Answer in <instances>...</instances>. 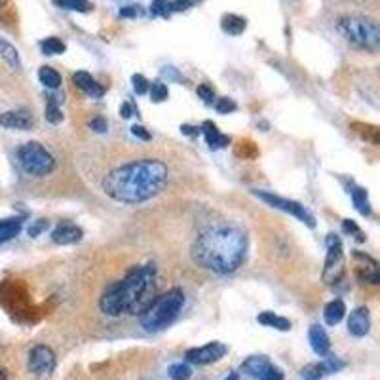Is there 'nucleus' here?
Masks as SVG:
<instances>
[{
	"instance_id": "obj_1",
	"label": "nucleus",
	"mask_w": 380,
	"mask_h": 380,
	"mask_svg": "<svg viewBox=\"0 0 380 380\" xmlns=\"http://www.w3.org/2000/svg\"><path fill=\"white\" fill-rule=\"evenodd\" d=\"M168 166L160 160L145 158L124 163L105 177L103 190L116 202L141 204L160 194L168 183Z\"/></svg>"
},
{
	"instance_id": "obj_2",
	"label": "nucleus",
	"mask_w": 380,
	"mask_h": 380,
	"mask_svg": "<svg viewBox=\"0 0 380 380\" xmlns=\"http://www.w3.org/2000/svg\"><path fill=\"white\" fill-rule=\"evenodd\" d=\"M247 255V236L234 224H211L200 232L192 244V258L205 270L231 274Z\"/></svg>"
},
{
	"instance_id": "obj_3",
	"label": "nucleus",
	"mask_w": 380,
	"mask_h": 380,
	"mask_svg": "<svg viewBox=\"0 0 380 380\" xmlns=\"http://www.w3.org/2000/svg\"><path fill=\"white\" fill-rule=\"evenodd\" d=\"M156 299V268L154 265L136 266L101 295L99 308L103 314L118 318L122 314L141 316Z\"/></svg>"
},
{
	"instance_id": "obj_4",
	"label": "nucleus",
	"mask_w": 380,
	"mask_h": 380,
	"mask_svg": "<svg viewBox=\"0 0 380 380\" xmlns=\"http://www.w3.org/2000/svg\"><path fill=\"white\" fill-rule=\"evenodd\" d=\"M184 306V293L179 287H173L170 291L156 297L149 305V308L141 314V326L147 332L163 331L166 327L171 326L179 312Z\"/></svg>"
},
{
	"instance_id": "obj_5",
	"label": "nucleus",
	"mask_w": 380,
	"mask_h": 380,
	"mask_svg": "<svg viewBox=\"0 0 380 380\" xmlns=\"http://www.w3.org/2000/svg\"><path fill=\"white\" fill-rule=\"evenodd\" d=\"M339 33L358 48L377 50L380 42V31L377 21L365 15H344L339 20Z\"/></svg>"
},
{
	"instance_id": "obj_6",
	"label": "nucleus",
	"mask_w": 380,
	"mask_h": 380,
	"mask_svg": "<svg viewBox=\"0 0 380 380\" xmlns=\"http://www.w3.org/2000/svg\"><path fill=\"white\" fill-rule=\"evenodd\" d=\"M17 160L23 170L27 171L29 175L34 177H46L55 170V158L52 152L42 147L41 142H25L21 145L17 150Z\"/></svg>"
},
{
	"instance_id": "obj_7",
	"label": "nucleus",
	"mask_w": 380,
	"mask_h": 380,
	"mask_svg": "<svg viewBox=\"0 0 380 380\" xmlns=\"http://www.w3.org/2000/svg\"><path fill=\"white\" fill-rule=\"evenodd\" d=\"M327 255L323 272H321V279L326 285H337L344 278L346 272V261H344V249H342V242L337 234H329L326 240Z\"/></svg>"
},
{
	"instance_id": "obj_8",
	"label": "nucleus",
	"mask_w": 380,
	"mask_h": 380,
	"mask_svg": "<svg viewBox=\"0 0 380 380\" xmlns=\"http://www.w3.org/2000/svg\"><path fill=\"white\" fill-rule=\"evenodd\" d=\"M255 194H257L263 202L272 205V207L285 211V213H291L293 217H297L299 221H302L306 226H310V228L316 226V217H314L310 211L306 210L305 205H300L299 202H293V200H287V198L276 196V194H272V192H263V190H255Z\"/></svg>"
},
{
	"instance_id": "obj_9",
	"label": "nucleus",
	"mask_w": 380,
	"mask_h": 380,
	"mask_svg": "<svg viewBox=\"0 0 380 380\" xmlns=\"http://www.w3.org/2000/svg\"><path fill=\"white\" fill-rule=\"evenodd\" d=\"M228 352V348L223 342L219 340H213V342H207L205 346H198V348H190L184 353V358L190 363L194 365H210V363H215V361L223 360L224 356Z\"/></svg>"
},
{
	"instance_id": "obj_10",
	"label": "nucleus",
	"mask_w": 380,
	"mask_h": 380,
	"mask_svg": "<svg viewBox=\"0 0 380 380\" xmlns=\"http://www.w3.org/2000/svg\"><path fill=\"white\" fill-rule=\"evenodd\" d=\"M55 369V353L48 346H34L29 353V371L36 377H48L54 373Z\"/></svg>"
},
{
	"instance_id": "obj_11",
	"label": "nucleus",
	"mask_w": 380,
	"mask_h": 380,
	"mask_svg": "<svg viewBox=\"0 0 380 380\" xmlns=\"http://www.w3.org/2000/svg\"><path fill=\"white\" fill-rule=\"evenodd\" d=\"M33 115L25 109L8 110L0 115V126L8 129H31L33 128Z\"/></svg>"
},
{
	"instance_id": "obj_12",
	"label": "nucleus",
	"mask_w": 380,
	"mask_h": 380,
	"mask_svg": "<svg viewBox=\"0 0 380 380\" xmlns=\"http://www.w3.org/2000/svg\"><path fill=\"white\" fill-rule=\"evenodd\" d=\"M348 331L353 337H365L367 332L371 331V316L367 308H356L350 318H348Z\"/></svg>"
},
{
	"instance_id": "obj_13",
	"label": "nucleus",
	"mask_w": 380,
	"mask_h": 380,
	"mask_svg": "<svg viewBox=\"0 0 380 380\" xmlns=\"http://www.w3.org/2000/svg\"><path fill=\"white\" fill-rule=\"evenodd\" d=\"M84 232L80 226H76L73 223H61L59 226H55V231L52 232V240L59 245H71L80 242Z\"/></svg>"
},
{
	"instance_id": "obj_14",
	"label": "nucleus",
	"mask_w": 380,
	"mask_h": 380,
	"mask_svg": "<svg viewBox=\"0 0 380 380\" xmlns=\"http://www.w3.org/2000/svg\"><path fill=\"white\" fill-rule=\"evenodd\" d=\"M73 80H75L76 86H78V88H80L84 94L89 95V97L99 99V97H103V95H105V88H103L101 84L95 80L92 75L84 73V71H80V73H75Z\"/></svg>"
},
{
	"instance_id": "obj_15",
	"label": "nucleus",
	"mask_w": 380,
	"mask_h": 380,
	"mask_svg": "<svg viewBox=\"0 0 380 380\" xmlns=\"http://www.w3.org/2000/svg\"><path fill=\"white\" fill-rule=\"evenodd\" d=\"M308 340H310V346L318 356H327L329 350H331V342H329V337L323 327L312 326L310 331H308Z\"/></svg>"
},
{
	"instance_id": "obj_16",
	"label": "nucleus",
	"mask_w": 380,
	"mask_h": 380,
	"mask_svg": "<svg viewBox=\"0 0 380 380\" xmlns=\"http://www.w3.org/2000/svg\"><path fill=\"white\" fill-rule=\"evenodd\" d=\"M200 131L204 133L205 141H207V145H210L211 149H224V147H228V145H231V137L223 136V133L217 129V126H215L213 122L202 124Z\"/></svg>"
},
{
	"instance_id": "obj_17",
	"label": "nucleus",
	"mask_w": 380,
	"mask_h": 380,
	"mask_svg": "<svg viewBox=\"0 0 380 380\" xmlns=\"http://www.w3.org/2000/svg\"><path fill=\"white\" fill-rule=\"evenodd\" d=\"M344 316H346V305L340 299L327 302L326 308H323V319H326L327 326H337L342 321Z\"/></svg>"
},
{
	"instance_id": "obj_18",
	"label": "nucleus",
	"mask_w": 380,
	"mask_h": 380,
	"mask_svg": "<svg viewBox=\"0 0 380 380\" xmlns=\"http://www.w3.org/2000/svg\"><path fill=\"white\" fill-rule=\"evenodd\" d=\"M270 365V361L265 356H251V358H247L244 361V365H242V373H245L247 377H251V379H257L261 374L265 373L266 367Z\"/></svg>"
},
{
	"instance_id": "obj_19",
	"label": "nucleus",
	"mask_w": 380,
	"mask_h": 380,
	"mask_svg": "<svg viewBox=\"0 0 380 380\" xmlns=\"http://www.w3.org/2000/svg\"><path fill=\"white\" fill-rule=\"evenodd\" d=\"M221 27H223L224 33L231 34V36H240L247 27V21L236 14H226L221 20Z\"/></svg>"
},
{
	"instance_id": "obj_20",
	"label": "nucleus",
	"mask_w": 380,
	"mask_h": 380,
	"mask_svg": "<svg viewBox=\"0 0 380 380\" xmlns=\"http://www.w3.org/2000/svg\"><path fill=\"white\" fill-rule=\"evenodd\" d=\"M23 226V217H10V219H0V244H4L8 240H12L17 236V232Z\"/></svg>"
},
{
	"instance_id": "obj_21",
	"label": "nucleus",
	"mask_w": 380,
	"mask_h": 380,
	"mask_svg": "<svg viewBox=\"0 0 380 380\" xmlns=\"http://www.w3.org/2000/svg\"><path fill=\"white\" fill-rule=\"evenodd\" d=\"M258 323H263L265 327H272V329H278V331H289L291 329V321L284 316H278L274 312H263L257 316Z\"/></svg>"
},
{
	"instance_id": "obj_22",
	"label": "nucleus",
	"mask_w": 380,
	"mask_h": 380,
	"mask_svg": "<svg viewBox=\"0 0 380 380\" xmlns=\"http://www.w3.org/2000/svg\"><path fill=\"white\" fill-rule=\"evenodd\" d=\"M350 196H352L353 207L358 210V213H361L363 217H369L371 215V202L367 196V190L361 189V187H353L350 190Z\"/></svg>"
},
{
	"instance_id": "obj_23",
	"label": "nucleus",
	"mask_w": 380,
	"mask_h": 380,
	"mask_svg": "<svg viewBox=\"0 0 380 380\" xmlns=\"http://www.w3.org/2000/svg\"><path fill=\"white\" fill-rule=\"evenodd\" d=\"M0 57H2V59H4V61H6L12 68L21 67L20 52H17L14 44H10L6 38H0Z\"/></svg>"
},
{
	"instance_id": "obj_24",
	"label": "nucleus",
	"mask_w": 380,
	"mask_h": 380,
	"mask_svg": "<svg viewBox=\"0 0 380 380\" xmlns=\"http://www.w3.org/2000/svg\"><path fill=\"white\" fill-rule=\"evenodd\" d=\"M38 80L50 89H57L61 86V75L52 67H41V71H38Z\"/></svg>"
},
{
	"instance_id": "obj_25",
	"label": "nucleus",
	"mask_w": 380,
	"mask_h": 380,
	"mask_svg": "<svg viewBox=\"0 0 380 380\" xmlns=\"http://www.w3.org/2000/svg\"><path fill=\"white\" fill-rule=\"evenodd\" d=\"M41 50L42 54L46 55H59L67 50V46H65V42L59 41L57 36H48V38H44V41L41 42Z\"/></svg>"
},
{
	"instance_id": "obj_26",
	"label": "nucleus",
	"mask_w": 380,
	"mask_h": 380,
	"mask_svg": "<svg viewBox=\"0 0 380 380\" xmlns=\"http://www.w3.org/2000/svg\"><path fill=\"white\" fill-rule=\"evenodd\" d=\"M352 128L361 136V139L373 142V145H379V128L377 126H367V124L353 122Z\"/></svg>"
},
{
	"instance_id": "obj_27",
	"label": "nucleus",
	"mask_w": 380,
	"mask_h": 380,
	"mask_svg": "<svg viewBox=\"0 0 380 380\" xmlns=\"http://www.w3.org/2000/svg\"><path fill=\"white\" fill-rule=\"evenodd\" d=\"M57 8H65V10H73V12H89L92 4L89 0H54Z\"/></svg>"
},
{
	"instance_id": "obj_28",
	"label": "nucleus",
	"mask_w": 380,
	"mask_h": 380,
	"mask_svg": "<svg viewBox=\"0 0 380 380\" xmlns=\"http://www.w3.org/2000/svg\"><path fill=\"white\" fill-rule=\"evenodd\" d=\"M149 92H150V99L154 103H162L168 99V95H170V89H168V86L163 84V82L156 80L152 82L149 86Z\"/></svg>"
},
{
	"instance_id": "obj_29",
	"label": "nucleus",
	"mask_w": 380,
	"mask_h": 380,
	"mask_svg": "<svg viewBox=\"0 0 380 380\" xmlns=\"http://www.w3.org/2000/svg\"><path fill=\"white\" fill-rule=\"evenodd\" d=\"M168 373L171 380H189L192 377V369L187 363H173Z\"/></svg>"
},
{
	"instance_id": "obj_30",
	"label": "nucleus",
	"mask_w": 380,
	"mask_h": 380,
	"mask_svg": "<svg viewBox=\"0 0 380 380\" xmlns=\"http://www.w3.org/2000/svg\"><path fill=\"white\" fill-rule=\"evenodd\" d=\"M323 369H321V363H310L306 365L302 371H300V377L305 380H321L323 377Z\"/></svg>"
},
{
	"instance_id": "obj_31",
	"label": "nucleus",
	"mask_w": 380,
	"mask_h": 380,
	"mask_svg": "<svg viewBox=\"0 0 380 380\" xmlns=\"http://www.w3.org/2000/svg\"><path fill=\"white\" fill-rule=\"evenodd\" d=\"M44 116H46V120L50 124H59L63 120V112L61 109L57 107V103L55 101H50L46 107V112H44Z\"/></svg>"
},
{
	"instance_id": "obj_32",
	"label": "nucleus",
	"mask_w": 380,
	"mask_h": 380,
	"mask_svg": "<svg viewBox=\"0 0 380 380\" xmlns=\"http://www.w3.org/2000/svg\"><path fill=\"white\" fill-rule=\"evenodd\" d=\"M236 109L238 105L232 101V99H228V97H221V99L215 101V110H217L219 115H231V112H234Z\"/></svg>"
},
{
	"instance_id": "obj_33",
	"label": "nucleus",
	"mask_w": 380,
	"mask_h": 380,
	"mask_svg": "<svg viewBox=\"0 0 380 380\" xmlns=\"http://www.w3.org/2000/svg\"><path fill=\"white\" fill-rule=\"evenodd\" d=\"M342 231L346 232V234H350V236L356 238L358 242H365V236H363L361 228L358 226V224L353 223V221H350V219H346V221L342 223Z\"/></svg>"
},
{
	"instance_id": "obj_34",
	"label": "nucleus",
	"mask_w": 380,
	"mask_h": 380,
	"mask_svg": "<svg viewBox=\"0 0 380 380\" xmlns=\"http://www.w3.org/2000/svg\"><path fill=\"white\" fill-rule=\"evenodd\" d=\"M131 82H133V89H136L137 95H145L149 92L150 82L142 75H133L131 76Z\"/></svg>"
},
{
	"instance_id": "obj_35",
	"label": "nucleus",
	"mask_w": 380,
	"mask_h": 380,
	"mask_svg": "<svg viewBox=\"0 0 380 380\" xmlns=\"http://www.w3.org/2000/svg\"><path fill=\"white\" fill-rule=\"evenodd\" d=\"M196 94L200 99H204V103H213L215 101V89L211 88L210 84H200L196 89Z\"/></svg>"
},
{
	"instance_id": "obj_36",
	"label": "nucleus",
	"mask_w": 380,
	"mask_h": 380,
	"mask_svg": "<svg viewBox=\"0 0 380 380\" xmlns=\"http://www.w3.org/2000/svg\"><path fill=\"white\" fill-rule=\"evenodd\" d=\"M196 0H168V15L171 12H183L187 8H190Z\"/></svg>"
},
{
	"instance_id": "obj_37",
	"label": "nucleus",
	"mask_w": 380,
	"mask_h": 380,
	"mask_svg": "<svg viewBox=\"0 0 380 380\" xmlns=\"http://www.w3.org/2000/svg\"><path fill=\"white\" fill-rule=\"evenodd\" d=\"M344 367V363L339 360V358H327L326 361H321V369H323V373H337Z\"/></svg>"
},
{
	"instance_id": "obj_38",
	"label": "nucleus",
	"mask_w": 380,
	"mask_h": 380,
	"mask_svg": "<svg viewBox=\"0 0 380 380\" xmlns=\"http://www.w3.org/2000/svg\"><path fill=\"white\" fill-rule=\"evenodd\" d=\"M258 380H284V373H282V369L276 365H268L265 369V373L258 377Z\"/></svg>"
},
{
	"instance_id": "obj_39",
	"label": "nucleus",
	"mask_w": 380,
	"mask_h": 380,
	"mask_svg": "<svg viewBox=\"0 0 380 380\" xmlns=\"http://www.w3.org/2000/svg\"><path fill=\"white\" fill-rule=\"evenodd\" d=\"M48 226H50V223H48L46 219H38V221H34V223H31V226H29V236H41L42 232L48 231Z\"/></svg>"
},
{
	"instance_id": "obj_40",
	"label": "nucleus",
	"mask_w": 380,
	"mask_h": 380,
	"mask_svg": "<svg viewBox=\"0 0 380 380\" xmlns=\"http://www.w3.org/2000/svg\"><path fill=\"white\" fill-rule=\"evenodd\" d=\"M150 14L168 17V0H154L152 6H150Z\"/></svg>"
},
{
	"instance_id": "obj_41",
	"label": "nucleus",
	"mask_w": 380,
	"mask_h": 380,
	"mask_svg": "<svg viewBox=\"0 0 380 380\" xmlns=\"http://www.w3.org/2000/svg\"><path fill=\"white\" fill-rule=\"evenodd\" d=\"M89 128L94 129V131H97V133H105V131L109 129V124H107V120H105V118L97 116V118H94V120L89 122Z\"/></svg>"
},
{
	"instance_id": "obj_42",
	"label": "nucleus",
	"mask_w": 380,
	"mask_h": 380,
	"mask_svg": "<svg viewBox=\"0 0 380 380\" xmlns=\"http://www.w3.org/2000/svg\"><path fill=\"white\" fill-rule=\"evenodd\" d=\"M141 14H142L141 6H136V4H133V6H126L120 10V15H122V17H137V15H141Z\"/></svg>"
},
{
	"instance_id": "obj_43",
	"label": "nucleus",
	"mask_w": 380,
	"mask_h": 380,
	"mask_svg": "<svg viewBox=\"0 0 380 380\" xmlns=\"http://www.w3.org/2000/svg\"><path fill=\"white\" fill-rule=\"evenodd\" d=\"M131 133H133L137 139H142V141H150V133L147 131V128H142V126H133V128H131Z\"/></svg>"
},
{
	"instance_id": "obj_44",
	"label": "nucleus",
	"mask_w": 380,
	"mask_h": 380,
	"mask_svg": "<svg viewBox=\"0 0 380 380\" xmlns=\"http://www.w3.org/2000/svg\"><path fill=\"white\" fill-rule=\"evenodd\" d=\"M120 115H122L124 118H129V116H133V107H131L129 103H124L122 107H120Z\"/></svg>"
},
{
	"instance_id": "obj_45",
	"label": "nucleus",
	"mask_w": 380,
	"mask_h": 380,
	"mask_svg": "<svg viewBox=\"0 0 380 380\" xmlns=\"http://www.w3.org/2000/svg\"><path fill=\"white\" fill-rule=\"evenodd\" d=\"M181 131L187 133V136H198L200 133V129L192 128V126H181Z\"/></svg>"
},
{
	"instance_id": "obj_46",
	"label": "nucleus",
	"mask_w": 380,
	"mask_h": 380,
	"mask_svg": "<svg viewBox=\"0 0 380 380\" xmlns=\"http://www.w3.org/2000/svg\"><path fill=\"white\" fill-rule=\"evenodd\" d=\"M224 380H240V377H238V373H232V374H228V377H226Z\"/></svg>"
},
{
	"instance_id": "obj_47",
	"label": "nucleus",
	"mask_w": 380,
	"mask_h": 380,
	"mask_svg": "<svg viewBox=\"0 0 380 380\" xmlns=\"http://www.w3.org/2000/svg\"><path fill=\"white\" fill-rule=\"evenodd\" d=\"M6 379H8L6 371H4V369H0V380H6Z\"/></svg>"
},
{
	"instance_id": "obj_48",
	"label": "nucleus",
	"mask_w": 380,
	"mask_h": 380,
	"mask_svg": "<svg viewBox=\"0 0 380 380\" xmlns=\"http://www.w3.org/2000/svg\"><path fill=\"white\" fill-rule=\"evenodd\" d=\"M6 2H8V0H0V10L6 6Z\"/></svg>"
}]
</instances>
